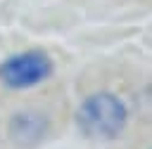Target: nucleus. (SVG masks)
Instances as JSON below:
<instances>
[{"label": "nucleus", "instance_id": "f257e3e1", "mask_svg": "<svg viewBox=\"0 0 152 149\" xmlns=\"http://www.w3.org/2000/svg\"><path fill=\"white\" fill-rule=\"evenodd\" d=\"M74 121L83 137L109 142L124 132L128 123V109L114 92H93L78 104Z\"/></svg>", "mask_w": 152, "mask_h": 149}, {"label": "nucleus", "instance_id": "f03ea898", "mask_svg": "<svg viewBox=\"0 0 152 149\" xmlns=\"http://www.w3.org/2000/svg\"><path fill=\"white\" fill-rule=\"evenodd\" d=\"M52 73V59L43 50H26L7 57L0 64V78L12 90H26L33 88Z\"/></svg>", "mask_w": 152, "mask_h": 149}, {"label": "nucleus", "instance_id": "7ed1b4c3", "mask_svg": "<svg viewBox=\"0 0 152 149\" xmlns=\"http://www.w3.org/2000/svg\"><path fill=\"white\" fill-rule=\"evenodd\" d=\"M50 132V118L40 111L26 109V111H14L7 121V137L19 147V149H33L38 147Z\"/></svg>", "mask_w": 152, "mask_h": 149}]
</instances>
